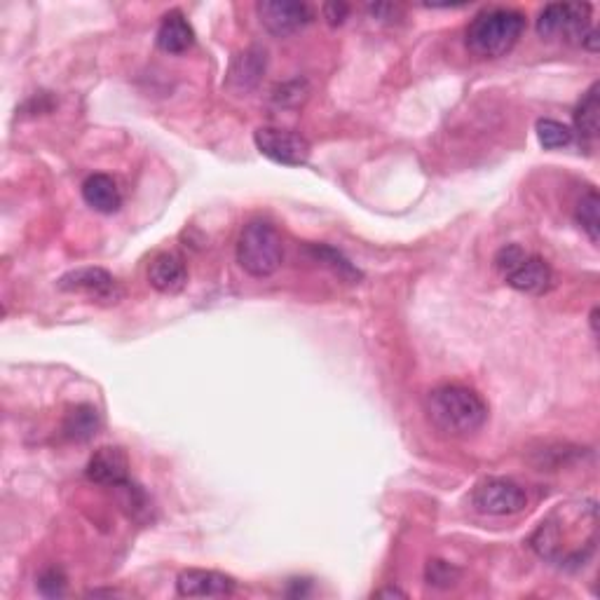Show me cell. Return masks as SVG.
I'll use <instances>...</instances> for the list:
<instances>
[{
    "mask_svg": "<svg viewBox=\"0 0 600 600\" xmlns=\"http://www.w3.org/2000/svg\"><path fill=\"white\" fill-rule=\"evenodd\" d=\"M427 415L443 434L467 436L488 420V406L479 394L462 385H441L427 394Z\"/></svg>",
    "mask_w": 600,
    "mask_h": 600,
    "instance_id": "1",
    "label": "cell"
},
{
    "mask_svg": "<svg viewBox=\"0 0 600 600\" xmlns=\"http://www.w3.org/2000/svg\"><path fill=\"white\" fill-rule=\"evenodd\" d=\"M525 31V17L509 8L479 12L467 29L469 52L481 59H497L514 50Z\"/></svg>",
    "mask_w": 600,
    "mask_h": 600,
    "instance_id": "2",
    "label": "cell"
},
{
    "mask_svg": "<svg viewBox=\"0 0 600 600\" xmlns=\"http://www.w3.org/2000/svg\"><path fill=\"white\" fill-rule=\"evenodd\" d=\"M284 242L277 228L268 221H251L237 240V263L251 277H272L282 268Z\"/></svg>",
    "mask_w": 600,
    "mask_h": 600,
    "instance_id": "3",
    "label": "cell"
},
{
    "mask_svg": "<svg viewBox=\"0 0 600 600\" xmlns=\"http://www.w3.org/2000/svg\"><path fill=\"white\" fill-rule=\"evenodd\" d=\"M495 268L502 272L511 289L528 293V296H542L554 286V272L549 263L540 256L528 254L518 244H507L497 251Z\"/></svg>",
    "mask_w": 600,
    "mask_h": 600,
    "instance_id": "4",
    "label": "cell"
},
{
    "mask_svg": "<svg viewBox=\"0 0 600 600\" xmlns=\"http://www.w3.org/2000/svg\"><path fill=\"white\" fill-rule=\"evenodd\" d=\"M254 143L265 158L284 167L308 165L312 146L303 134L282 127H258L254 132Z\"/></svg>",
    "mask_w": 600,
    "mask_h": 600,
    "instance_id": "5",
    "label": "cell"
},
{
    "mask_svg": "<svg viewBox=\"0 0 600 600\" xmlns=\"http://www.w3.org/2000/svg\"><path fill=\"white\" fill-rule=\"evenodd\" d=\"M591 17V5L586 3H554L547 5L537 17V33L542 38H554V36H565L572 43L582 45L586 33L591 31L589 24Z\"/></svg>",
    "mask_w": 600,
    "mask_h": 600,
    "instance_id": "6",
    "label": "cell"
},
{
    "mask_svg": "<svg viewBox=\"0 0 600 600\" xmlns=\"http://www.w3.org/2000/svg\"><path fill=\"white\" fill-rule=\"evenodd\" d=\"M472 504L488 516L521 514L528 504V495L518 483L509 479H488L474 488Z\"/></svg>",
    "mask_w": 600,
    "mask_h": 600,
    "instance_id": "7",
    "label": "cell"
},
{
    "mask_svg": "<svg viewBox=\"0 0 600 600\" xmlns=\"http://www.w3.org/2000/svg\"><path fill=\"white\" fill-rule=\"evenodd\" d=\"M256 10L265 29L279 38L293 36L312 22L310 5L296 3V0H263Z\"/></svg>",
    "mask_w": 600,
    "mask_h": 600,
    "instance_id": "8",
    "label": "cell"
},
{
    "mask_svg": "<svg viewBox=\"0 0 600 600\" xmlns=\"http://www.w3.org/2000/svg\"><path fill=\"white\" fill-rule=\"evenodd\" d=\"M57 286L61 291L85 293V296H90V298L111 300V303H118V298L122 296V291H120L118 282H115V277L104 268L71 270L59 279Z\"/></svg>",
    "mask_w": 600,
    "mask_h": 600,
    "instance_id": "9",
    "label": "cell"
},
{
    "mask_svg": "<svg viewBox=\"0 0 600 600\" xmlns=\"http://www.w3.org/2000/svg\"><path fill=\"white\" fill-rule=\"evenodd\" d=\"M176 591L183 598H225L237 591V582L230 575L216 570H183L176 579Z\"/></svg>",
    "mask_w": 600,
    "mask_h": 600,
    "instance_id": "10",
    "label": "cell"
},
{
    "mask_svg": "<svg viewBox=\"0 0 600 600\" xmlns=\"http://www.w3.org/2000/svg\"><path fill=\"white\" fill-rule=\"evenodd\" d=\"M87 479L97 486L118 488L129 481V460L125 450L115 446H104L87 462Z\"/></svg>",
    "mask_w": 600,
    "mask_h": 600,
    "instance_id": "11",
    "label": "cell"
},
{
    "mask_svg": "<svg viewBox=\"0 0 600 600\" xmlns=\"http://www.w3.org/2000/svg\"><path fill=\"white\" fill-rule=\"evenodd\" d=\"M265 68H268L265 50H261V47H249V50L240 52L233 59L228 78H225V87L237 94L251 92L254 87H258V83H261Z\"/></svg>",
    "mask_w": 600,
    "mask_h": 600,
    "instance_id": "12",
    "label": "cell"
},
{
    "mask_svg": "<svg viewBox=\"0 0 600 600\" xmlns=\"http://www.w3.org/2000/svg\"><path fill=\"white\" fill-rule=\"evenodd\" d=\"M148 282L155 291L167 293V296L181 293L188 284L186 263H183V258L179 254H172V251L158 254L148 268Z\"/></svg>",
    "mask_w": 600,
    "mask_h": 600,
    "instance_id": "13",
    "label": "cell"
},
{
    "mask_svg": "<svg viewBox=\"0 0 600 600\" xmlns=\"http://www.w3.org/2000/svg\"><path fill=\"white\" fill-rule=\"evenodd\" d=\"M195 43L193 26L188 24V19L181 15L179 10L167 12L162 17V24L158 29V47L167 54H183L188 52Z\"/></svg>",
    "mask_w": 600,
    "mask_h": 600,
    "instance_id": "14",
    "label": "cell"
},
{
    "mask_svg": "<svg viewBox=\"0 0 600 600\" xmlns=\"http://www.w3.org/2000/svg\"><path fill=\"white\" fill-rule=\"evenodd\" d=\"M83 200L99 214H115L122 207V193L108 174H92L83 183Z\"/></svg>",
    "mask_w": 600,
    "mask_h": 600,
    "instance_id": "15",
    "label": "cell"
},
{
    "mask_svg": "<svg viewBox=\"0 0 600 600\" xmlns=\"http://www.w3.org/2000/svg\"><path fill=\"white\" fill-rule=\"evenodd\" d=\"M101 427L99 411L90 404H80L68 411L64 420V434L71 441H90L92 436H97Z\"/></svg>",
    "mask_w": 600,
    "mask_h": 600,
    "instance_id": "16",
    "label": "cell"
},
{
    "mask_svg": "<svg viewBox=\"0 0 600 600\" xmlns=\"http://www.w3.org/2000/svg\"><path fill=\"white\" fill-rule=\"evenodd\" d=\"M598 111H600V99H598V83H593L586 94L575 108V127L582 139L593 141L598 136Z\"/></svg>",
    "mask_w": 600,
    "mask_h": 600,
    "instance_id": "17",
    "label": "cell"
},
{
    "mask_svg": "<svg viewBox=\"0 0 600 600\" xmlns=\"http://www.w3.org/2000/svg\"><path fill=\"white\" fill-rule=\"evenodd\" d=\"M310 254L315 256L319 263L329 265V268L333 272H336L338 277H343L345 282L354 284V282H359V279H361V272L357 268H354V265L350 261H347V258L343 254H340L338 249L329 247V244H312Z\"/></svg>",
    "mask_w": 600,
    "mask_h": 600,
    "instance_id": "18",
    "label": "cell"
},
{
    "mask_svg": "<svg viewBox=\"0 0 600 600\" xmlns=\"http://www.w3.org/2000/svg\"><path fill=\"white\" fill-rule=\"evenodd\" d=\"M600 200H598V193L596 190H589V193L582 195V200L577 202V209H575V218L577 223L582 225V230L586 235H589V240L593 244H598V237H600Z\"/></svg>",
    "mask_w": 600,
    "mask_h": 600,
    "instance_id": "19",
    "label": "cell"
},
{
    "mask_svg": "<svg viewBox=\"0 0 600 600\" xmlns=\"http://www.w3.org/2000/svg\"><path fill=\"white\" fill-rule=\"evenodd\" d=\"M120 490V504L125 507V511L129 516L134 518V521H146L150 516V500L148 495L143 493L141 486H136V483L127 481L118 486Z\"/></svg>",
    "mask_w": 600,
    "mask_h": 600,
    "instance_id": "20",
    "label": "cell"
},
{
    "mask_svg": "<svg viewBox=\"0 0 600 600\" xmlns=\"http://www.w3.org/2000/svg\"><path fill=\"white\" fill-rule=\"evenodd\" d=\"M537 139L547 150H556L568 146L572 141V129L558 120L542 118L537 120Z\"/></svg>",
    "mask_w": 600,
    "mask_h": 600,
    "instance_id": "21",
    "label": "cell"
},
{
    "mask_svg": "<svg viewBox=\"0 0 600 600\" xmlns=\"http://www.w3.org/2000/svg\"><path fill=\"white\" fill-rule=\"evenodd\" d=\"M462 572L455 568V565H450L446 561H439V558H434V561L427 563L425 577L429 586H439V589H450V586L458 584Z\"/></svg>",
    "mask_w": 600,
    "mask_h": 600,
    "instance_id": "22",
    "label": "cell"
},
{
    "mask_svg": "<svg viewBox=\"0 0 600 600\" xmlns=\"http://www.w3.org/2000/svg\"><path fill=\"white\" fill-rule=\"evenodd\" d=\"M38 591L47 598H61L66 593V575L61 568H47L38 577Z\"/></svg>",
    "mask_w": 600,
    "mask_h": 600,
    "instance_id": "23",
    "label": "cell"
},
{
    "mask_svg": "<svg viewBox=\"0 0 600 600\" xmlns=\"http://www.w3.org/2000/svg\"><path fill=\"white\" fill-rule=\"evenodd\" d=\"M322 12H324L326 22H329L331 26H338V24L345 22L347 15H350V8H347L345 3H326L322 8Z\"/></svg>",
    "mask_w": 600,
    "mask_h": 600,
    "instance_id": "24",
    "label": "cell"
},
{
    "mask_svg": "<svg viewBox=\"0 0 600 600\" xmlns=\"http://www.w3.org/2000/svg\"><path fill=\"white\" fill-rule=\"evenodd\" d=\"M303 99H305V92H300V83L296 85V90H293V92H289V85H282L275 92V101H277V104H282V106L300 104Z\"/></svg>",
    "mask_w": 600,
    "mask_h": 600,
    "instance_id": "25",
    "label": "cell"
},
{
    "mask_svg": "<svg viewBox=\"0 0 600 600\" xmlns=\"http://www.w3.org/2000/svg\"><path fill=\"white\" fill-rule=\"evenodd\" d=\"M375 596H380V598H404L406 593L399 591V589H383V591L375 593Z\"/></svg>",
    "mask_w": 600,
    "mask_h": 600,
    "instance_id": "26",
    "label": "cell"
},
{
    "mask_svg": "<svg viewBox=\"0 0 600 600\" xmlns=\"http://www.w3.org/2000/svg\"><path fill=\"white\" fill-rule=\"evenodd\" d=\"M591 331L593 336H598V308H593L591 312Z\"/></svg>",
    "mask_w": 600,
    "mask_h": 600,
    "instance_id": "27",
    "label": "cell"
},
{
    "mask_svg": "<svg viewBox=\"0 0 600 600\" xmlns=\"http://www.w3.org/2000/svg\"><path fill=\"white\" fill-rule=\"evenodd\" d=\"M87 596H92V598H97V596H120V591H111V589H108V591H90Z\"/></svg>",
    "mask_w": 600,
    "mask_h": 600,
    "instance_id": "28",
    "label": "cell"
}]
</instances>
